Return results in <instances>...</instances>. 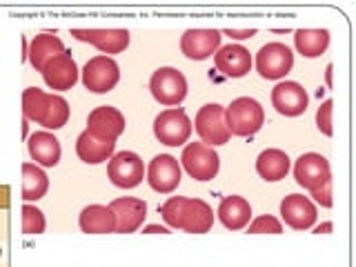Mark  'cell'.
Listing matches in <instances>:
<instances>
[{
    "instance_id": "obj_1",
    "label": "cell",
    "mask_w": 356,
    "mask_h": 267,
    "mask_svg": "<svg viewBox=\"0 0 356 267\" xmlns=\"http://www.w3.org/2000/svg\"><path fill=\"white\" fill-rule=\"evenodd\" d=\"M159 214L172 229L187 234H207L214 225V209L203 198L172 196L159 207Z\"/></svg>"
},
{
    "instance_id": "obj_22",
    "label": "cell",
    "mask_w": 356,
    "mask_h": 267,
    "mask_svg": "<svg viewBox=\"0 0 356 267\" xmlns=\"http://www.w3.org/2000/svg\"><path fill=\"white\" fill-rule=\"evenodd\" d=\"M216 216L222 222V227L236 232V229H243L250 225L252 205L243 196H225L220 200Z\"/></svg>"
},
{
    "instance_id": "obj_13",
    "label": "cell",
    "mask_w": 356,
    "mask_h": 267,
    "mask_svg": "<svg viewBox=\"0 0 356 267\" xmlns=\"http://www.w3.org/2000/svg\"><path fill=\"white\" fill-rule=\"evenodd\" d=\"M111 214L116 220V234L136 232L147 218V203L136 196H120L109 203Z\"/></svg>"
},
{
    "instance_id": "obj_34",
    "label": "cell",
    "mask_w": 356,
    "mask_h": 267,
    "mask_svg": "<svg viewBox=\"0 0 356 267\" xmlns=\"http://www.w3.org/2000/svg\"><path fill=\"white\" fill-rule=\"evenodd\" d=\"M145 234H170V229L159 227V225H149V227H145Z\"/></svg>"
},
{
    "instance_id": "obj_31",
    "label": "cell",
    "mask_w": 356,
    "mask_h": 267,
    "mask_svg": "<svg viewBox=\"0 0 356 267\" xmlns=\"http://www.w3.org/2000/svg\"><path fill=\"white\" fill-rule=\"evenodd\" d=\"M332 116H334V103L327 98V100H323L321 107L316 109V127H318V131L323 134V136H332V134H334Z\"/></svg>"
},
{
    "instance_id": "obj_15",
    "label": "cell",
    "mask_w": 356,
    "mask_h": 267,
    "mask_svg": "<svg viewBox=\"0 0 356 267\" xmlns=\"http://www.w3.org/2000/svg\"><path fill=\"white\" fill-rule=\"evenodd\" d=\"M307 92L303 85H298L294 81H283L272 89V105L281 116L296 118L300 114H305L307 109Z\"/></svg>"
},
{
    "instance_id": "obj_11",
    "label": "cell",
    "mask_w": 356,
    "mask_h": 267,
    "mask_svg": "<svg viewBox=\"0 0 356 267\" xmlns=\"http://www.w3.org/2000/svg\"><path fill=\"white\" fill-rule=\"evenodd\" d=\"M145 174H147L149 187L159 194H172L174 189L181 185V178H183L181 163L170 154L154 156L147 165V170H145Z\"/></svg>"
},
{
    "instance_id": "obj_26",
    "label": "cell",
    "mask_w": 356,
    "mask_h": 267,
    "mask_svg": "<svg viewBox=\"0 0 356 267\" xmlns=\"http://www.w3.org/2000/svg\"><path fill=\"white\" fill-rule=\"evenodd\" d=\"M78 225H81L85 234H114L116 232V220L109 205H98V203L83 207L81 216H78Z\"/></svg>"
},
{
    "instance_id": "obj_25",
    "label": "cell",
    "mask_w": 356,
    "mask_h": 267,
    "mask_svg": "<svg viewBox=\"0 0 356 267\" xmlns=\"http://www.w3.org/2000/svg\"><path fill=\"white\" fill-rule=\"evenodd\" d=\"M256 172L267 183H278L283 181L289 172V156L283 149H263L256 159Z\"/></svg>"
},
{
    "instance_id": "obj_23",
    "label": "cell",
    "mask_w": 356,
    "mask_h": 267,
    "mask_svg": "<svg viewBox=\"0 0 356 267\" xmlns=\"http://www.w3.org/2000/svg\"><path fill=\"white\" fill-rule=\"evenodd\" d=\"M63 51H65L63 40L56 36V33L44 31V33H38V36L31 38L29 49H27V58L33 65V70L42 72L44 65H47L51 58H56V56H60Z\"/></svg>"
},
{
    "instance_id": "obj_20",
    "label": "cell",
    "mask_w": 356,
    "mask_h": 267,
    "mask_svg": "<svg viewBox=\"0 0 356 267\" xmlns=\"http://www.w3.org/2000/svg\"><path fill=\"white\" fill-rule=\"evenodd\" d=\"M214 65L227 78H243L252 70V54L243 44H227L214 54Z\"/></svg>"
},
{
    "instance_id": "obj_21",
    "label": "cell",
    "mask_w": 356,
    "mask_h": 267,
    "mask_svg": "<svg viewBox=\"0 0 356 267\" xmlns=\"http://www.w3.org/2000/svg\"><path fill=\"white\" fill-rule=\"evenodd\" d=\"M27 147L29 156L36 161L38 167H56L60 163V140L51 131H33L27 138Z\"/></svg>"
},
{
    "instance_id": "obj_18",
    "label": "cell",
    "mask_w": 356,
    "mask_h": 267,
    "mask_svg": "<svg viewBox=\"0 0 356 267\" xmlns=\"http://www.w3.org/2000/svg\"><path fill=\"white\" fill-rule=\"evenodd\" d=\"M72 36L94 44L96 49L107 54H120L129 47V31L127 29H72Z\"/></svg>"
},
{
    "instance_id": "obj_17",
    "label": "cell",
    "mask_w": 356,
    "mask_h": 267,
    "mask_svg": "<svg viewBox=\"0 0 356 267\" xmlns=\"http://www.w3.org/2000/svg\"><path fill=\"white\" fill-rule=\"evenodd\" d=\"M220 49L218 29H187L181 36V51L189 60H205Z\"/></svg>"
},
{
    "instance_id": "obj_3",
    "label": "cell",
    "mask_w": 356,
    "mask_h": 267,
    "mask_svg": "<svg viewBox=\"0 0 356 267\" xmlns=\"http://www.w3.org/2000/svg\"><path fill=\"white\" fill-rule=\"evenodd\" d=\"M225 122L232 136H252L263 127L265 109L256 98H234L232 105L225 109Z\"/></svg>"
},
{
    "instance_id": "obj_30",
    "label": "cell",
    "mask_w": 356,
    "mask_h": 267,
    "mask_svg": "<svg viewBox=\"0 0 356 267\" xmlns=\"http://www.w3.org/2000/svg\"><path fill=\"white\" fill-rule=\"evenodd\" d=\"M248 234H283V222L272 214H263L250 222Z\"/></svg>"
},
{
    "instance_id": "obj_36",
    "label": "cell",
    "mask_w": 356,
    "mask_h": 267,
    "mask_svg": "<svg viewBox=\"0 0 356 267\" xmlns=\"http://www.w3.org/2000/svg\"><path fill=\"white\" fill-rule=\"evenodd\" d=\"M332 70H334V67L327 65V85H330V87H332Z\"/></svg>"
},
{
    "instance_id": "obj_6",
    "label": "cell",
    "mask_w": 356,
    "mask_h": 267,
    "mask_svg": "<svg viewBox=\"0 0 356 267\" xmlns=\"http://www.w3.org/2000/svg\"><path fill=\"white\" fill-rule=\"evenodd\" d=\"M181 165L194 181L205 183V181H211V178H216L220 170V159L214 152V147H209V145L189 143L181 154Z\"/></svg>"
},
{
    "instance_id": "obj_33",
    "label": "cell",
    "mask_w": 356,
    "mask_h": 267,
    "mask_svg": "<svg viewBox=\"0 0 356 267\" xmlns=\"http://www.w3.org/2000/svg\"><path fill=\"white\" fill-rule=\"evenodd\" d=\"M220 33H225V36L229 38H236V40H243V38H252L256 29H225V31H220Z\"/></svg>"
},
{
    "instance_id": "obj_14",
    "label": "cell",
    "mask_w": 356,
    "mask_h": 267,
    "mask_svg": "<svg viewBox=\"0 0 356 267\" xmlns=\"http://www.w3.org/2000/svg\"><path fill=\"white\" fill-rule=\"evenodd\" d=\"M294 178L303 189H309V192H312V189H318L321 185H325L327 181H332L330 161L323 154L307 152L296 161Z\"/></svg>"
},
{
    "instance_id": "obj_7",
    "label": "cell",
    "mask_w": 356,
    "mask_h": 267,
    "mask_svg": "<svg viewBox=\"0 0 356 267\" xmlns=\"http://www.w3.org/2000/svg\"><path fill=\"white\" fill-rule=\"evenodd\" d=\"M294 67V54L283 42H267L256 54V72L267 81H281Z\"/></svg>"
},
{
    "instance_id": "obj_19",
    "label": "cell",
    "mask_w": 356,
    "mask_h": 267,
    "mask_svg": "<svg viewBox=\"0 0 356 267\" xmlns=\"http://www.w3.org/2000/svg\"><path fill=\"white\" fill-rule=\"evenodd\" d=\"M42 78L47 87L56 89V92H67L78 83V65L72 58L70 51H63L60 56L51 58L42 70Z\"/></svg>"
},
{
    "instance_id": "obj_10",
    "label": "cell",
    "mask_w": 356,
    "mask_h": 267,
    "mask_svg": "<svg viewBox=\"0 0 356 267\" xmlns=\"http://www.w3.org/2000/svg\"><path fill=\"white\" fill-rule=\"evenodd\" d=\"M109 181L120 189H134L143 183L145 165L136 152H118L107 163Z\"/></svg>"
},
{
    "instance_id": "obj_12",
    "label": "cell",
    "mask_w": 356,
    "mask_h": 267,
    "mask_svg": "<svg viewBox=\"0 0 356 267\" xmlns=\"http://www.w3.org/2000/svg\"><path fill=\"white\" fill-rule=\"evenodd\" d=\"M125 116L120 114V109L111 105H100L89 111L87 116V131L100 140L116 143V138L125 131Z\"/></svg>"
},
{
    "instance_id": "obj_5",
    "label": "cell",
    "mask_w": 356,
    "mask_h": 267,
    "mask_svg": "<svg viewBox=\"0 0 356 267\" xmlns=\"http://www.w3.org/2000/svg\"><path fill=\"white\" fill-rule=\"evenodd\" d=\"M192 120L185 114V109L181 107H170L161 111L154 120V134L163 145L167 147H178V145H185L192 136Z\"/></svg>"
},
{
    "instance_id": "obj_9",
    "label": "cell",
    "mask_w": 356,
    "mask_h": 267,
    "mask_svg": "<svg viewBox=\"0 0 356 267\" xmlns=\"http://www.w3.org/2000/svg\"><path fill=\"white\" fill-rule=\"evenodd\" d=\"M120 81L118 63L109 56H94L83 67V85L94 94H107L111 92Z\"/></svg>"
},
{
    "instance_id": "obj_27",
    "label": "cell",
    "mask_w": 356,
    "mask_h": 267,
    "mask_svg": "<svg viewBox=\"0 0 356 267\" xmlns=\"http://www.w3.org/2000/svg\"><path fill=\"white\" fill-rule=\"evenodd\" d=\"M49 189V178L36 163H22V200L31 203V200H40Z\"/></svg>"
},
{
    "instance_id": "obj_28",
    "label": "cell",
    "mask_w": 356,
    "mask_h": 267,
    "mask_svg": "<svg viewBox=\"0 0 356 267\" xmlns=\"http://www.w3.org/2000/svg\"><path fill=\"white\" fill-rule=\"evenodd\" d=\"M296 51L305 58H318L330 47V31L327 29H298L294 36Z\"/></svg>"
},
{
    "instance_id": "obj_2",
    "label": "cell",
    "mask_w": 356,
    "mask_h": 267,
    "mask_svg": "<svg viewBox=\"0 0 356 267\" xmlns=\"http://www.w3.org/2000/svg\"><path fill=\"white\" fill-rule=\"evenodd\" d=\"M22 111L27 120L38 122L44 129H60L70 118V103L63 96L47 94L38 87H27L22 92Z\"/></svg>"
},
{
    "instance_id": "obj_35",
    "label": "cell",
    "mask_w": 356,
    "mask_h": 267,
    "mask_svg": "<svg viewBox=\"0 0 356 267\" xmlns=\"http://www.w3.org/2000/svg\"><path fill=\"white\" fill-rule=\"evenodd\" d=\"M327 229H332V222H325V225H318V227H316L318 234H321V232H327Z\"/></svg>"
},
{
    "instance_id": "obj_4",
    "label": "cell",
    "mask_w": 356,
    "mask_h": 267,
    "mask_svg": "<svg viewBox=\"0 0 356 267\" xmlns=\"http://www.w3.org/2000/svg\"><path fill=\"white\" fill-rule=\"evenodd\" d=\"M149 92L165 107H178L187 96V78L176 67H159L149 78Z\"/></svg>"
},
{
    "instance_id": "obj_8",
    "label": "cell",
    "mask_w": 356,
    "mask_h": 267,
    "mask_svg": "<svg viewBox=\"0 0 356 267\" xmlns=\"http://www.w3.org/2000/svg\"><path fill=\"white\" fill-rule=\"evenodd\" d=\"M196 134L205 145L216 147L229 140V129L225 122V107L218 103H207L196 111Z\"/></svg>"
},
{
    "instance_id": "obj_24",
    "label": "cell",
    "mask_w": 356,
    "mask_h": 267,
    "mask_svg": "<svg viewBox=\"0 0 356 267\" xmlns=\"http://www.w3.org/2000/svg\"><path fill=\"white\" fill-rule=\"evenodd\" d=\"M114 147H116V143L100 140V138L92 136V134H89L87 129L76 140L78 159H81L83 163H87V165H100V163L109 161L111 156H114Z\"/></svg>"
},
{
    "instance_id": "obj_32",
    "label": "cell",
    "mask_w": 356,
    "mask_h": 267,
    "mask_svg": "<svg viewBox=\"0 0 356 267\" xmlns=\"http://www.w3.org/2000/svg\"><path fill=\"white\" fill-rule=\"evenodd\" d=\"M312 196H314V200L321 207H332V181L321 185L318 189H312Z\"/></svg>"
},
{
    "instance_id": "obj_29",
    "label": "cell",
    "mask_w": 356,
    "mask_h": 267,
    "mask_svg": "<svg viewBox=\"0 0 356 267\" xmlns=\"http://www.w3.org/2000/svg\"><path fill=\"white\" fill-rule=\"evenodd\" d=\"M20 218H22V234H42L44 232V214L36 205H22L20 209Z\"/></svg>"
},
{
    "instance_id": "obj_16",
    "label": "cell",
    "mask_w": 356,
    "mask_h": 267,
    "mask_svg": "<svg viewBox=\"0 0 356 267\" xmlns=\"http://www.w3.org/2000/svg\"><path fill=\"white\" fill-rule=\"evenodd\" d=\"M281 216L285 220V225H289L296 232H305L316 222L318 211L316 205L303 194H289L283 198L281 203Z\"/></svg>"
}]
</instances>
